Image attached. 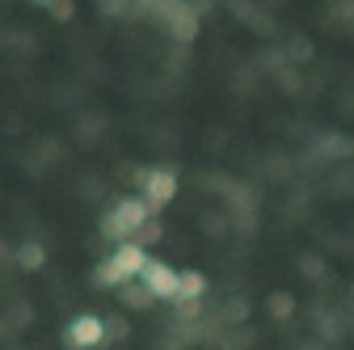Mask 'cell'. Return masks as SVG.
Returning <instances> with one entry per match:
<instances>
[{
	"instance_id": "15",
	"label": "cell",
	"mask_w": 354,
	"mask_h": 350,
	"mask_svg": "<svg viewBox=\"0 0 354 350\" xmlns=\"http://www.w3.org/2000/svg\"><path fill=\"white\" fill-rule=\"evenodd\" d=\"M30 5H38V9H47V13H51V9L59 5V0H30Z\"/></svg>"
},
{
	"instance_id": "7",
	"label": "cell",
	"mask_w": 354,
	"mask_h": 350,
	"mask_svg": "<svg viewBox=\"0 0 354 350\" xmlns=\"http://www.w3.org/2000/svg\"><path fill=\"white\" fill-rule=\"evenodd\" d=\"M118 300L127 304V308H152V300H156V295H152L144 283L131 279V283H122V287H118Z\"/></svg>"
},
{
	"instance_id": "5",
	"label": "cell",
	"mask_w": 354,
	"mask_h": 350,
	"mask_svg": "<svg viewBox=\"0 0 354 350\" xmlns=\"http://www.w3.org/2000/svg\"><path fill=\"white\" fill-rule=\"evenodd\" d=\"M177 275H182V270H173L169 261H156V257H152L140 283H144L156 300H177Z\"/></svg>"
},
{
	"instance_id": "4",
	"label": "cell",
	"mask_w": 354,
	"mask_h": 350,
	"mask_svg": "<svg viewBox=\"0 0 354 350\" xmlns=\"http://www.w3.org/2000/svg\"><path fill=\"white\" fill-rule=\"evenodd\" d=\"M110 261H114V266H118V275L131 283V279H144V270H148V253H144V245L140 241H122L114 253H110Z\"/></svg>"
},
{
	"instance_id": "1",
	"label": "cell",
	"mask_w": 354,
	"mask_h": 350,
	"mask_svg": "<svg viewBox=\"0 0 354 350\" xmlns=\"http://www.w3.org/2000/svg\"><path fill=\"white\" fill-rule=\"evenodd\" d=\"M152 220V207H148V199H118L114 203V211L102 220V232L110 237V241H131V237H140L144 232V224Z\"/></svg>"
},
{
	"instance_id": "2",
	"label": "cell",
	"mask_w": 354,
	"mask_h": 350,
	"mask_svg": "<svg viewBox=\"0 0 354 350\" xmlns=\"http://www.w3.org/2000/svg\"><path fill=\"white\" fill-rule=\"evenodd\" d=\"M102 342H106V321L93 317V313H80L64 325V346L68 350H93Z\"/></svg>"
},
{
	"instance_id": "8",
	"label": "cell",
	"mask_w": 354,
	"mask_h": 350,
	"mask_svg": "<svg viewBox=\"0 0 354 350\" xmlns=\"http://www.w3.org/2000/svg\"><path fill=\"white\" fill-rule=\"evenodd\" d=\"M17 266H21V270H42V266H47V249H42L38 241H26V245L17 249Z\"/></svg>"
},
{
	"instance_id": "13",
	"label": "cell",
	"mask_w": 354,
	"mask_h": 350,
	"mask_svg": "<svg viewBox=\"0 0 354 350\" xmlns=\"http://www.w3.org/2000/svg\"><path fill=\"white\" fill-rule=\"evenodd\" d=\"M72 13H76V5H72V0H59V5L51 9V17H55V21H72Z\"/></svg>"
},
{
	"instance_id": "11",
	"label": "cell",
	"mask_w": 354,
	"mask_h": 350,
	"mask_svg": "<svg viewBox=\"0 0 354 350\" xmlns=\"http://www.w3.org/2000/svg\"><path fill=\"white\" fill-rule=\"evenodd\" d=\"M160 237H165V228H160V220H148V224H144V232H140L136 241H140V245H152V241H160Z\"/></svg>"
},
{
	"instance_id": "14",
	"label": "cell",
	"mask_w": 354,
	"mask_h": 350,
	"mask_svg": "<svg viewBox=\"0 0 354 350\" xmlns=\"http://www.w3.org/2000/svg\"><path fill=\"white\" fill-rule=\"evenodd\" d=\"M308 55H313V47H308L304 38H295V42H291V59H295V64H304Z\"/></svg>"
},
{
	"instance_id": "10",
	"label": "cell",
	"mask_w": 354,
	"mask_h": 350,
	"mask_svg": "<svg viewBox=\"0 0 354 350\" xmlns=\"http://www.w3.org/2000/svg\"><path fill=\"white\" fill-rule=\"evenodd\" d=\"M97 9H102V13H110V17H122V13L136 9V0H97Z\"/></svg>"
},
{
	"instance_id": "6",
	"label": "cell",
	"mask_w": 354,
	"mask_h": 350,
	"mask_svg": "<svg viewBox=\"0 0 354 350\" xmlns=\"http://www.w3.org/2000/svg\"><path fill=\"white\" fill-rule=\"evenodd\" d=\"M203 295H207V279L198 270H182V275H177V300L173 304H203Z\"/></svg>"
},
{
	"instance_id": "12",
	"label": "cell",
	"mask_w": 354,
	"mask_h": 350,
	"mask_svg": "<svg viewBox=\"0 0 354 350\" xmlns=\"http://www.w3.org/2000/svg\"><path fill=\"white\" fill-rule=\"evenodd\" d=\"M106 338H110V342H127V321H122V317H110V321H106Z\"/></svg>"
},
{
	"instance_id": "3",
	"label": "cell",
	"mask_w": 354,
	"mask_h": 350,
	"mask_svg": "<svg viewBox=\"0 0 354 350\" xmlns=\"http://www.w3.org/2000/svg\"><path fill=\"white\" fill-rule=\"evenodd\" d=\"M140 182H144V199H148L152 211H165L177 194V173L173 169H144Z\"/></svg>"
},
{
	"instance_id": "9",
	"label": "cell",
	"mask_w": 354,
	"mask_h": 350,
	"mask_svg": "<svg viewBox=\"0 0 354 350\" xmlns=\"http://www.w3.org/2000/svg\"><path fill=\"white\" fill-rule=\"evenodd\" d=\"M291 313H295V300H291L287 291H279V295H270V317H274V321H287Z\"/></svg>"
}]
</instances>
